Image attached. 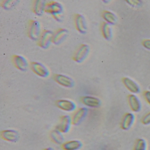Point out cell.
Instances as JSON below:
<instances>
[{"label":"cell","mask_w":150,"mask_h":150,"mask_svg":"<svg viewBox=\"0 0 150 150\" xmlns=\"http://www.w3.org/2000/svg\"><path fill=\"white\" fill-rule=\"evenodd\" d=\"M41 33L40 23L35 20H30L28 23V35L33 41H38Z\"/></svg>","instance_id":"cell-1"},{"label":"cell","mask_w":150,"mask_h":150,"mask_svg":"<svg viewBox=\"0 0 150 150\" xmlns=\"http://www.w3.org/2000/svg\"><path fill=\"white\" fill-rule=\"evenodd\" d=\"M54 33L51 30H43L38 41V46L43 49H48L52 42Z\"/></svg>","instance_id":"cell-2"},{"label":"cell","mask_w":150,"mask_h":150,"mask_svg":"<svg viewBox=\"0 0 150 150\" xmlns=\"http://www.w3.org/2000/svg\"><path fill=\"white\" fill-rule=\"evenodd\" d=\"M90 52V47L88 45H81L76 50L73 57V59L76 63H81L87 57Z\"/></svg>","instance_id":"cell-3"},{"label":"cell","mask_w":150,"mask_h":150,"mask_svg":"<svg viewBox=\"0 0 150 150\" xmlns=\"http://www.w3.org/2000/svg\"><path fill=\"white\" fill-rule=\"evenodd\" d=\"M30 67L35 74L41 78H46L50 75V71L48 68L40 62H31Z\"/></svg>","instance_id":"cell-4"},{"label":"cell","mask_w":150,"mask_h":150,"mask_svg":"<svg viewBox=\"0 0 150 150\" xmlns=\"http://www.w3.org/2000/svg\"><path fill=\"white\" fill-rule=\"evenodd\" d=\"M88 112V109L86 107H82L77 109L71 117L72 125L75 126L79 125L85 119Z\"/></svg>","instance_id":"cell-5"},{"label":"cell","mask_w":150,"mask_h":150,"mask_svg":"<svg viewBox=\"0 0 150 150\" xmlns=\"http://www.w3.org/2000/svg\"><path fill=\"white\" fill-rule=\"evenodd\" d=\"M53 79L59 85L68 88L73 87L75 84L71 78L64 74H55L53 76Z\"/></svg>","instance_id":"cell-6"},{"label":"cell","mask_w":150,"mask_h":150,"mask_svg":"<svg viewBox=\"0 0 150 150\" xmlns=\"http://www.w3.org/2000/svg\"><path fill=\"white\" fill-rule=\"evenodd\" d=\"M72 125L71 117L68 115H64L60 117L59 123L56 129L63 133H67L71 129Z\"/></svg>","instance_id":"cell-7"},{"label":"cell","mask_w":150,"mask_h":150,"mask_svg":"<svg viewBox=\"0 0 150 150\" xmlns=\"http://www.w3.org/2000/svg\"><path fill=\"white\" fill-rule=\"evenodd\" d=\"M12 61L14 66L21 71H26L29 67L26 58L21 55H15L12 57Z\"/></svg>","instance_id":"cell-8"},{"label":"cell","mask_w":150,"mask_h":150,"mask_svg":"<svg viewBox=\"0 0 150 150\" xmlns=\"http://www.w3.org/2000/svg\"><path fill=\"white\" fill-rule=\"evenodd\" d=\"M64 8L59 2L56 1H50L45 4V13L49 14L63 13Z\"/></svg>","instance_id":"cell-9"},{"label":"cell","mask_w":150,"mask_h":150,"mask_svg":"<svg viewBox=\"0 0 150 150\" xmlns=\"http://www.w3.org/2000/svg\"><path fill=\"white\" fill-rule=\"evenodd\" d=\"M56 105L59 108L66 112H72L75 111L77 108V105L74 102L65 99L57 101Z\"/></svg>","instance_id":"cell-10"},{"label":"cell","mask_w":150,"mask_h":150,"mask_svg":"<svg viewBox=\"0 0 150 150\" xmlns=\"http://www.w3.org/2000/svg\"><path fill=\"white\" fill-rule=\"evenodd\" d=\"M1 137L8 142L16 143L19 140L20 135L17 131L14 129H6L1 132Z\"/></svg>","instance_id":"cell-11"},{"label":"cell","mask_w":150,"mask_h":150,"mask_svg":"<svg viewBox=\"0 0 150 150\" xmlns=\"http://www.w3.org/2000/svg\"><path fill=\"white\" fill-rule=\"evenodd\" d=\"M74 21L76 30L81 34H86L87 28L85 17L82 15L76 14L74 15Z\"/></svg>","instance_id":"cell-12"},{"label":"cell","mask_w":150,"mask_h":150,"mask_svg":"<svg viewBox=\"0 0 150 150\" xmlns=\"http://www.w3.org/2000/svg\"><path fill=\"white\" fill-rule=\"evenodd\" d=\"M81 101L85 106L93 108H99L101 104V102L99 98L90 96L81 97Z\"/></svg>","instance_id":"cell-13"},{"label":"cell","mask_w":150,"mask_h":150,"mask_svg":"<svg viewBox=\"0 0 150 150\" xmlns=\"http://www.w3.org/2000/svg\"><path fill=\"white\" fill-rule=\"evenodd\" d=\"M68 33V30L66 29H59L54 33L52 43L55 45H59L65 40Z\"/></svg>","instance_id":"cell-14"},{"label":"cell","mask_w":150,"mask_h":150,"mask_svg":"<svg viewBox=\"0 0 150 150\" xmlns=\"http://www.w3.org/2000/svg\"><path fill=\"white\" fill-rule=\"evenodd\" d=\"M135 115L128 112L125 114L121 122V128L124 130H128L131 128L135 122Z\"/></svg>","instance_id":"cell-15"},{"label":"cell","mask_w":150,"mask_h":150,"mask_svg":"<svg viewBox=\"0 0 150 150\" xmlns=\"http://www.w3.org/2000/svg\"><path fill=\"white\" fill-rule=\"evenodd\" d=\"M128 103L132 111L137 113L141 109V102L138 97L134 94L129 95L128 97Z\"/></svg>","instance_id":"cell-16"},{"label":"cell","mask_w":150,"mask_h":150,"mask_svg":"<svg viewBox=\"0 0 150 150\" xmlns=\"http://www.w3.org/2000/svg\"><path fill=\"white\" fill-rule=\"evenodd\" d=\"M125 86L132 93H138L140 92V88L139 85L133 80L128 77H125L122 79Z\"/></svg>","instance_id":"cell-17"},{"label":"cell","mask_w":150,"mask_h":150,"mask_svg":"<svg viewBox=\"0 0 150 150\" xmlns=\"http://www.w3.org/2000/svg\"><path fill=\"white\" fill-rule=\"evenodd\" d=\"M46 2L44 0H35L33 1L32 10L35 14L42 16L45 13Z\"/></svg>","instance_id":"cell-18"},{"label":"cell","mask_w":150,"mask_h":150,"mask_svg":"<svg viewBox=\"0 0 150 150\" xmlns=\"http://www.w3.org/2000/svg\"><path fill=\"white\" fill-rule=\"evenodd\" d=\"M83 146V144L79 140L66 141L61 145L63 150H79Z\"/></svg>","instance_id":"cell-19"},{"label":"cell","mask_w":150,"mask_h":150,"mask_svg":"<svg viewBox=\"0 0 150 150\" xmlns=\"http://www.w3.org/2000/svg\"><path fill=\"white\" fill-rule=\"evenodd\" d=\"M63 134L57 129H55L50 132V138L53 143L61 145L63 143H64V137Z\"/></svg>","instance_id":"cell-20"},{"label":"cell","mask_w":150,"mask_h":150,"mask_svg":"<svg viewBox=\"0 0 150 150\" xmlns=\"http://www.w3.org/2000/svg\"><path fill=\"white\" fill-rule=\"evenodd\" d=\"M101 32L103 38L106 40L110 41L112 38V31L111 25L107 23H103L101 25Z\"/></svg>","instance_id":"cell-21"},{"label":"cell","mask_w":150,"mask_h":150,"mask_svg":"<svg viewBox=\"0 0 150 150\" xmlns=\"http://www.w3.org/2000/svg\"><path fill=\"white\" fill-rule=\"evenodd\" d=\"M102 16L105 20V22L110 25H114L117 21V19L116 16L110 11H103L102 13Z\"/></svg>","instance_id":"cell-22"},{"label":"cell","mask_w":150,"mask_h":150,"mask_svg":"<svg viewBox=\"0 0 150 150\" xmlns=\"http://www.w3.org/2000/svg\"><path fill=\"white\" fill-rule=\"evenodd\" d=\"M19 1L17 0H4L1 2V6L5 10H10L15 6Z\"/></svg>","instance_id":"cell-23"},{"label":"cell","mask_w":150,"mask_h":150,"mask_svg":"<svg viewBox=\"0 0 150 150\" xmlns=\"http://www.w3.org/2000/svg\"><path fill=\"white\" fill-rule=\"evenodd\" d=\"M147 144L146 141L143 138L138 139L133 147V150H146Z\"/></svg>","instance_id":"cell-24"},{"label":"cell","mask_w":150,"mask_h":150,"mask_svg":"<svg viewBox=\"0 0 150 150\" xmlns=\"http://www.w3.org/2000/svg\"><path fill=\"white\" fill-rule=\"evenodd\" d=\"M141 122L144 125H150V111L143 117L141 120Z\"/></svg>","instance_id":"cell-25"},{"label":"cell","mask_w":150,"mask_h":150,"mask_svg":"<svg viewBox=\"0 0 150 150\" xmlns=\"http://www.w3.org/2000/svg\"><path fill=\"white\" fill-rule=\"evenodd\" d=\"M52 16L53 19L59 22H61L64 19V14L63 13H59L54 14L52 15Z\"/></svg>","instance_id":"cell-26"},{"label":"cell","mask_w":150,"mask_h":150,"mask_svg":"<svg viewBox=\"0 0 150 150\" xmlns=\"http://www.w3.org/2000/svg\"><path fill=\"white\" fill-rule=\"evenodd\" d=\"M126 2L129 4V5L131 6H132L137 7L140 6L141 2L140 1H131V0H129V1H126Z\"/></svg>","instance_id":"cell-27"},{"label":"cell","mask_w":150,"mask_h":150,"mask_svg":"<svg viewBox=\"0 0 150 150\" xmlns=\"http://www.w3.org/2000/svg\"><path fill=\"white\" fill-rule=\"evenodd\" d=\"M143 95L146 102L150 105V91H144Z\"/></svg>","instance_id":"cell-28"},{"label":"cell","mask_w":150,"mask_h":150,"mask_svg":"<svg viewBox=\"0 0 150 150\" xmlns=\"http://www.w3.org/2000/svg\"><path fill=\"white\" fill-rule=\"evenodd\" d=\"M143 46L147 50H150V39H145L142 42Z\"/></svg>","instance_id":"cell-29"},{"label":"cell","mask_w":150,"mask_h":150,"mask_svg":"<svg viewBox=\"0 0 150 150\" xmlns=\"http://www.w3.org/2000/svg\"><path fill=\"white\" fill-rule=\"evenodd\" d=\"M44 150H55L53 148L51 147H47V148H45L44 149Z\"/></svg>","instance_id":"cell-30"}]
</instances>
